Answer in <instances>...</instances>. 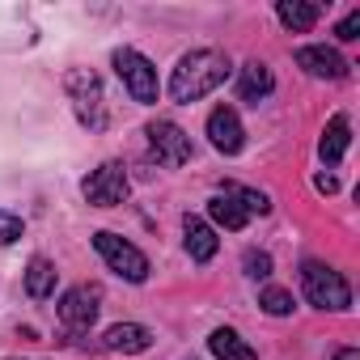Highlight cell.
Listing matches in <instances>:
<instances>
[{"instance_id":"6da1fadb","label":"cell","mask_w":360,"mask_h":360,"mask_svg":"<svg viewBox=\"0 0 360 360\" xmlns=\"http://www.w3.org/2000/svg\"><path fill=\"white\" fill-rule=\"evenodd\" d=\"M225 77H229V56L225 51H217V47L187 51L183 60H178L174 77H169V98L191 106V102L208 98L217 85H225Z\"/></svg>"},{"instance_id":"7a4b0ae2","label":"cell","mask_w":360,"mask_h":360,"mask_svg":"<svg viewBox=\"0 0 360 360\" xmlns=\"http://www.w3.org/2000/svg\"><path fill=\"white\" fill-rule=\"evenodd\" d=\"M301 288H305V301L318 305V309H347L352 305L347 280L326 263H305L301 267Z\"/></svg>"},{"instance_id":"3957f363","label":"cell","mask_w":360,"mask_h":360,"mask_svg":"<svg viewBox=\"0 0 360 360\" xmlns=\"http://www.w3.org/2000/svg\"><path fill=\"white\" fill-rule=\"evenodd\" d=\"M68 85V98L77 106V119L89 127V131H102L106 127V98H102V81L89 72V68H72L64 77Z\"/></svg>"},{"instance_id":"277c9868","label":"cell","mask_w":360,"mask_h":360,"mask_svg":"<svg viewBox=\"0 0 360 360\" xmlns=\"http://www.w3.org/2000/svg\"><path fill=\"white\" fill-rule=\"evenodd\" d=\"M94 250L106 259V267H110L115 276H123V280H131V284H144V280H148V259H144L131 242H123L119 233L98 229V233H94Z\"/></svg>"},{"instance_id":"5b68a950","label":"cell","mask_w":360,"mask_h":360,"mask_svg":"<svg viewBox=\"0 0 360 360\" xmlns=\"http://www.w3.org/2000/svg\"><path fill=\"white\" fill-rule=\"evenodd\" d=\"M115 72H119V81L127 85V94H131L140 106H153V102H157V68H153L140 51H131V47L115 51Z\"/></svg>"},{"instance_id":"8992f818","label":"cell","mask_w":360,"mask_h":360,"mask_svg":"<svg viewBox=\"0 0 360 360\" xmlns=\"http://www.w3.org/2000/svg\"><path fill=\"white\" fill-rule=\"evenodd\" d=\"M127 191H131V183H127L123 161H106V165H98V169L85 178V200H89L94 208H115V204L127 200Z\"/></svg>"},{"instance_id":"52a82bcc","label":"cell","mask_w":360,"mask_h":360,"mask_svg":"<svg viewBox=\"0 0 360 360\" xmlns=\"http://www.w3.org/2000/svg\"><path fill=\"white\" fill-rule=\"evenodd\" d=\"M148 148H153V157H157L161 165H169V169L191 161V136L178 127V123H169V119L148 123Z\"/></svg>"},{"instance_id":"ba28073f","label":"cell","mask_w":360,"mask_h":360,"mask_svg":"<svg viewBox=\"0 0 360 360\" xmlns=\"http://www.w3.org/2000/svg\"><path fill=\"white\" fill-rule=\"evenodd\" d=\"M98 309H102V288L98 284H77L60 301V322L81 335V330H89L98 322Z\"/></svg>"},{"instance_id":"9c48e42d","label":"cell","mask_w":360,"mask_h":360,"mask_svg":"<svg viewBox=\"0 0 360 360\" xmlns=\"http://www.w3.org/2000/svg\"><path fill=\"white\" fill-rule=\"evenodd\" d=\"M208 136H212V144H217L225 157L242 153V144H246V131H242V119H238L233 106H217V110L208 115Z\"/></svg>"},{"instance_id":"30bf717a","label":"cell","mask_w":360,"mask_h":360,"mask_svg":"<svg viewBox=\"0 0 360 360\" xmlns=\"http://www.w3.org/2000/svg\"><path fill=\"white\" fill-rule=\"evenodd\" d=\"M297 64H301L309 77H326V81H339V77H347V68H352L335 47H297Z\"/></svg>"},{"instance_id":"8fae6325","label":"cell","mask_w":360,"mask_h":360,"mask_svg":"<svg viewBox=\"0 0 360 360\" xmlns=\"http://www.w3.org/2000/svg\"><path fill=\"white\" fill-rule=\"evenodd\" d=\"M102 347L106 352H123V356H140L153 347V330L140 326V322H115L106 335H102Z\"/></svg>"},{"instance_id":"7c38bea8","label":"cell","mask_w":360,"mask_h":360,"mask_svg":"<svg viewBox=\"0 0 360 360\" xmlns=\"http://www.w3.org/2000/svg\"><path fill=\"white\" fill-rule=\"evenodd\" d=\"M271 89H276L271 68H267V64H259V60H250V64L242 68V77H238V94H242V102H255V106H259Z\"/></svg>"},{"instance_id":"4fadbf2b","label":"cell","mask_w":360,"mask_h":360,"mask_svg":"<svg viewBox=\"0 0 360 360\" xmlns=\"http://www.w3.org/2000/svg\"><path fill=\"white\" fill-rule=\"evenodd\" d=\"M347 144H352V123H347V115H335V119L326 123V131H322L318 153H322V161H326V165H339V161H343V153H347Z\"/></svg>"},{"instance_id":"5bb4252c","label":"cell","mask_w":360,"mask_h":360,"mask_svg":"<svg viewBox=\"0 0 360 360\" xmlns=\"http://www.w3.org/2000/svg\"><path fill=\"white\" fill-rule=\"evenodd\" d=\"M208 217H212L221 229H246V221H250V217H246V208L238 204L233 187H225L221 195H212V200H208Z\"/></svg>"},{"instance_id":"9a60e30c","label":"cell","mask_w":360,"mask_h":360,"mask_svg":"<svg viewBox=\"0 0 360 360\" xmlns=\"http://www.w3.org/2000/svg\"><path fill=\"white\" fill-rule=\"evenodd\" d=\"M183 242H187V255L195 259V263H208L212 255H217V233H212V225H204L200 217H187V225H183Z\"/></svg>"},{"instance_id":"2e32d148","label":"cell","mask_w":360,"mask_h":360,"mask_svg":"<svg viewBox=\"0 0 360 360\" xmlns=\"http://www.w3.org/2000/svg\"><path fill=\"white\" fill-rule=\"evenodd\" d=\"M276 18H280L292 34H305V30H314V22L322 18V9H318V5H305V0H280V5H276Z\"/></svg>"},{"instance_id":"e0dca14e","label":"cell","mask_w":360,"mask_h":360,"mask_svg":"<svg viewBox=\"0 0 360 360\" xmlns=\"http://www.w3.org/2000/svg\"><path fill=\"white\" fill-rule=\"evenodd\" d=\"M208 347H212V356H217V360H259V356H255V347H250L238 330H229V326L212 330Z\"/></svg>"},{"instance_id":"ac0fdd59","label":"cell","mask_w":360,"mask_h":360,"mask_svg":"<svg viewBox=\"0 0 360 360\" xmlns=\"http://www.w3.org/2000/svg\"><path fill=\"white\" fill-rule=\"evenodd\" d=\"M26 292L34 301H47L56 292V263L51 259H43V255L30 259V267H26Z\"/></svg>"},{"instance_id":"d6986e66","label":"cell","mask_w":360,"mask_h":360,"mask_svg":"<svg viewBox=\"0 0 360 360\" xmlns=\"http://www.w3.org/2000/svg\"><path fill=\"white\" fill-rule=\"evenodd\" d=\"M259 305H263L271 318H284V314H292V292H288V288H263V292H259Z\"/></svg>"},{"instance_id":"ffe728a7","label":"cell","mask_w":360,"mask_h":360,"mask_svg":"<svg viewBox=\"0 0 360 360\" xmlns=\"http://www.w3.org/2000/svg\"><path fill=\"white\" fill-rule=\"evenodd\" d=\"M233 195H238V204L246 208V217H267V212H271V200H267L263 191H250V187H233Z\"/></svg>"},{"instance_id":"44dd1931","label":"cell","mask_w":360,"mask_h":360,"mask_svg":"<svg viewBox=\"0 0 360 360\" xmlns=\"http://www.w3.org/2000/svg\"><path fill=\"white\" fill-rule=\"evenodd\" d=\"M246 276H250V280H267V276H271V255L246 250Z\"/></svg>"},{"instance_id":"7402d4cb","label":"cell","mask_w":360,"mask_h":360,"mask_svg":"<svg viewBox=\"0 0 360 360\" xmlns=\"http://www.w3.org/2000/svg\"><path fill=\"white\" fill-rule=\"evenodd\" d=\"M18 238H22V217L0 212V246H9V242H18Z\"/></svg>"},{"instance_id":"603a6c76","label":"cell","mask_w":360,"mask_h":360,"mask_svg":"<svg viewBox=\"0 0 360 360\" xmlns=\"http://www.w3.org/2000/svg\"><path fill=\"white\" fill-rule=\"evenodd\" d=\"M335 34L343 39V43H352V39H360V9H352L339 26H335Z\"/></svg>"},{"instance_id":"cb8c5ba5","label":"cell","mask_w":360,"mask_h":360,"mask_svg":"<svg viewBox=\"0 0 360 360\" xmlns=\"http://www.w3.org/2000/svg\"><path fill=\"white\" fill-rule=\"evenodd\" d=\"M314 187H318V191H326V195H330V191H335V187H339V183H335V174H318V178H314Z\"/></svg>"},{"instance_id":"d4e9b609","label":"cell","mask_w":360,"mask_h":360,"mask_svg":"<svg viewBox=\"0 0 360 360\" xmlns=\"http://www.w3.org/2000/svg\"><path fill=\"white\" fill-rule=\"evenodd\" d=\"M335 360H360V352H356V347H339Z\"/></svg>"}]
</instances>
